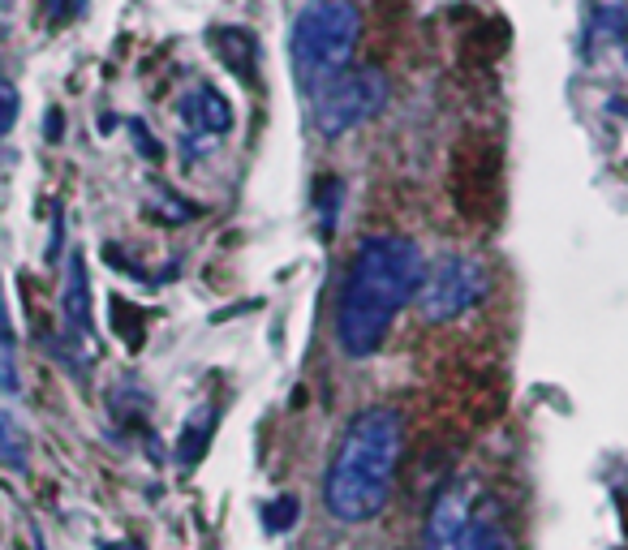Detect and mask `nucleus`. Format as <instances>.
<instances>
[{
	"label": "nucleus",
	"instance_id": "nucleus-10",
	"mask_svg": "<svg viewBox=\"0 0 628 550\" xmlns=\"http://www.w3.org/2000/svg\"><path fill=\"white\" fill-rule=\"evenodd\" d=\"M211 430H216V409H198L190 422H185L181 439H177V452H181V465H194L203 456V447L211 443Z\"/></svg>",
	"mask_w": 628,
	"mask_h": 550
},
{
	"label": "nucleus",
	"instance_id": "nucleus-9",
	"mask_svg": "<svg viewBox=\"0 0 628 550\" xmlns=\"http://www.w3.org/2000/svg\"><path fill=\"white\" fill-rule=\"evenodd\" d=\"M0 465L5 469H26L31 465V434L13 413L0 409Z\"/></svg>",
	"mask_w": 628,
	"mask_h": 550
},
{
	"label": "nucleus",
	"instance_id": "nucleus-12",
	"mask_svg": "<svg viewBox=\"0 0 628 550\" xmlns=\"http://www.w3.org/2000/svg\"><path fill=\"white\" fill-rule=\"evenodd\" d=\"M263 520H267V529L271 533H289L293 529V520H297V499L293 495H284L276 503H267L263 508Z\"/></svg>",
	"mask_w": 628,
	"mask_h": 550
},
{
	"label": "nucleus",
	"instance_id": "nucleus-6",
	"mask_svg": "<svg viewBox=\"0 0 628 550\" xmlns=\"http://www.w3.org/2000/svg\"><path fill=\"white\" fill-rule=\"evenodd\" d=\"M388 104V78L379 69H345L314 95V129L323 138H345L366 121H375Z\"/></svg>",
	"mask_w": 628,
	"mask_h": 550
},
{
	"label": "nucleus",
	"instance_id": "nucleus-1",
	"mask_svg": "<svg viewBox=\"0 0 628 550\" xmlns=\"http://www.w3.org/2000/svg\"><path fill=\"white\" fill-rule=\"evenodd\" d=\"M422 250L409 237L383 233L358 245L336 301V344L345 357H375L422 280Z\"/></svg>",
	"mask_w": 628,
	"mask_h": 550
},
{
	"label": "nucleus",
	"instance_id": "nucleus-13",
	"mask_svg": "<svg viewBox=\"0 0 628 550\" xmlns=\"http://www.w3.org/2000/svg\"><path fill=\"white\" fill-rule=\"evenodd\" d=\"M18 112H22V95H18V86L0 78V138H5L13 125H18Z\"/></svg>",
	"mask_w": 628,
	"mask_h": 550
},
{
	"label": "nucleus",
	"instance_id": "nucleus-2",
	"mask_svg": "<svg viewBox=\"0 0 628 550\" xmlns=\"http://www.w3.org/2000/svg\"><path fill=\"white\" fill-rule=\"evenodd\" d=\"M401 447L405 422L396 409H366L349 422L323 482V503L340 525H366L388 508Z\"/></svg>",
	"mask_w": 628,
	"mask_h": 550
},
{
	"label": "nucleus",
	"instance_id": "nucleus-15",
	"mask_svg": "<svg viewBox=\"0 0 628 550\" xmlns=\"http://www.w3.org/2000/svg\"><path fill=\"white\" fill-rule=\"evenodd\" d=\"M44 5H48V13H52V18L61 22V18H69V13H78L82 5H87V0H44Z\"/></svg>",
	"mask_w": 628,
	"mask_h": 550
},
{
	"label": "nucleus",
	"instance_id": "nucleus-5",
	"mask_svg": "<svg viewBox=\"0 0 628 550\" xmlns=\"http://www.w3.org/2000/svg\"><path fill=\"white\" fill-rule=\"evenodd\" d=\"M418 314L426 323H452L469 310L482 306L487 297V267L469 254H439L435 263L422 267V280H418Z\"/></svg>",
	"mask_w": 628,
	"mask_h": 550
},
{
	"label": "nucleus",
	"instance_id": "nucleus-4",
	"mask_svg": "<svg viewBox=\"0 0 628 550\" xmlns=\"http://www.w3.org/2000/svg\"><path fill=\"white\" fill-rule=\"evenodd\" d=\"M422 550H517L508 512L487 486L448 482L426 512Z\"/></svg>",
	"mask_w": 628,
	"mask_h": 550
},
{
	"label": "nucleus",
	"instance_id": "nucleus-7",
	"mask_svg": "<svg viewBox=\"0 0 628 550\" xmlns=\"http://www.w3.org/2000/svg\"><path fill=\"white\" fill-rule=\"evenodd\" d=\"M61 314H65V336L69 340H95V323H91V280H87V263L74 250L65 267V293H61Z\"/></svg>",
	"mask_w": 628,
	"mask_h": 550
},
{
	"label": "nucleus",
	"instance_id": "nucleus-8",
	"mask_svg": "<svg viewBox=\"0 0 628 550\" xmlns=\"http://www.w3.org/2000/svg\"><path fill=\"white\" fill-rule=\"evenodd\" d=\"M177 112H181V121L190 125L194 134H207V138L228 134V125H233V112H228V104L211 91V86H194V91H185Z\"/></svg>",
	"mask_w": 628,
	"mask_h": 550
},
{
	"label": "nucleus",
	"instance_id": "nucleus-16",
	"mask_svg": "<svg viewBox=\"0 0 628 550\" xmlns=\"http://www.w3.org/2000/svg\"><path fill=\"white\" fill-rule=\"evenodd\" d=\"M0 336H13V323H9V310H5V293H0Z\"/></svg>",
	"mask_w": 628,
	"mask_h": 550
},
{
	"label": "nucleus",
	"instance_id": "nucleus-11",
	"mask_svg": "<svg viewBox=\"0 0 628 550\" xmlns=\"http://www.w3.org/2000/svg\"><path fill=\"white\" fill-rule=\"evenodd\" d=\"M0 392L5 396L22 392V370H18V353H13V336H0Z\"/></svg>",
	"mask_w": 628,
	"mask_h": 550
},
{
	"label": "nucleus",
	"instance_id": "nucleus-17",
	"mask_svg": "<svg viewBox=\"0 0 628 550\" xmlns=\"http://www.w3.org/2000/svg\"><path fill=\"white\" fill-rule=\"evenodd\" d=\"M104 550H147V546H138V542H108Z\"/></svg>",
	"mask_w": 628,
	"mask_h": 550
},
{
	"label": "nucleus",
	"instance_id": "nucleus-3",
	"mask_svg": "<svg viewBox=\"0 0 628 550\" xmlns=\"http://www.w3.org/2000/svg\"><path fill=\"white\" fill-rule=\"evenodd\" d=\"M362 39V13L353 0H306L289 31L293 78L306 95H319L349 69Z\"/></svg>",
	"mask_w": 628,
	"mask_h": 550
},
{
	"label": "nucleus",
	"instance_id": "nucleus-14",
	"mask_svg": "<svg viewBox=\"0 0 628 550\" xmlns=\"http://www.w3.org/2000/svg\"><path fill=\"white\" fill-rule=\"evenodd\" d=\"M607 26L616 31V39H620V48L628 52V13H620V9H611L607 13Z\"/></svg>",
	"mask_w": 628,
	"mask_h": 550
}]
</instances>
